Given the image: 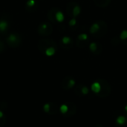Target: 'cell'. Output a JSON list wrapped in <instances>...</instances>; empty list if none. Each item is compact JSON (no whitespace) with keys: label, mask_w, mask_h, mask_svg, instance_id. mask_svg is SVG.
Here are the masks:
<instances>
[{"label":"cell","mask_w":127,"mask_h":127,"mask_svg":"<svg viewBox=\"0 0 127 127\" xmlns=\"http://www.w3.org/2000/svg\"><path fill=\"white\" fill-rule=\"evenodd\" d=\"M43 109L45 112H47L49 115H56L57 112V106H56V104L53 103H48L44 105L43 106Z\"/></svg>","instance_id":"cell-7"},{"label":"cell","mask_w":127,"mask_h":127,"mask_svg":"<svg viewBox=\"0 0 127 127\" xmlns=\"http://www.w3.org/2000/svg\"><path fill=\"white\" fill-rule=\"evenodd\" d=\"M125 110H126V112H127V105L125 106Z\"/></svg>","instance_id":"cell-25"},{"label":"cell","mask_w":127,"mask_h":127,"mask_svg":"<svg viewBox=\"0 0 127 127\" xmlns=\"http://www.w3.org/2000/svg\"><path fill=\"white\" fill-rule=\"evenodd\" d=\"M60 42H61V45H63V47L65 48H70L74 45V40L72 39V38H71L68 36H63Z\"/></svg>","instance_id":"cell-8"},{"label":"cell","mask_w":127,"mask_h":127,"mask_svg":"<svg viewBox=\"0 0 127 127\" xmlns=\"http://www.w3.org/2000/svg\"><path fill=\"white\" fill-rule=\"evenodd\" d=\"M89 41L90 39L88 34L86 33H82L77 36L76 40V45L78 48H85L86 45H89L90 43Z\"/></svg>","instance_id":"cell-4"},{"label":"cell","mask_w":127,"mask_h":127,"mask_svg":"<svg viewBox=\"0 0 127 127\" xmlns=\"http://www.w3.org/2000/svg\"><path fill=\"white\" fill-rule=\"evenodd\" d=\"M53 22H63L64 19H65V16H64V14L61 11V10H54L53 12Z\"/></svg>","instance_id":"cell-9"},{"label":"cell","mask_w":127,"mask_h":127,"mask_svg":"<svg viewBox=\"0 0 127 127\" xmlns=\"http://www.w3.org/2000/svg\"><path fill=\"white\" fill-rule=\"evenodd\" d=\"M91 88H92V91L95 94L97 95V94L100 92V91L101 86H100V83H99V81L97 80L96 82H95V83H93L92 84Z\"/></svg>","instance_id":"cell-14"},{"label":"cell","mask_w":127,"mask_h":127,"mask_svg":"<svg viewBox=\"0 0 127 127\" xmlns=\"http://www.w3.org/2000/svg\"><path fill=\"white\" fill-rule=\"evenodd\" d=\"M35 4V1L34 0H28L27 2V5L29 7H33Z\"/></svg>","instance_id":"cell-22"},{"label":"cell","mask_w":127,"mask_h":127,"mask_svg":"<svg viewBox=\"0 0 127 127\" xmlns=\"http://www.w3.org/2000/svg\"><path fill=\"white\" fill-rule=\"evenodd\" d=\"M89 51L95 55H98L100 54H101V52L103 50V45L97 42H92L89 43Z\"/></svg>","instance_id":"cell-5"},{"label":"cell","mask_w":127,"mask_h":127,"mask_svg":"<svg viewBox=\"0 0 127 127\" xmlns=\"http://www.w3.org/2000/svg\"><path fill=\"white\" fill-rule=\"evenodd\" d=\"M68 25L71 28L74 29L76 27L78 26V21L77 18H71V19L69 20L68 22Z\"/></svg>","instance_id":"cell-16"},{"label":"cell","mask_w":127,"mask_h":127,"mask_svg":"<svg viewBox=\"0 0 127 127\" xmlns=\"http://www.w3.org/2000/svg\"><path fill=\"white\" fill-rule=\"evenodd\" d=\"M81 13L80 4L75 1H71L67 5V13L71 18H77Z\"/></svg>","instance_id":"cell-2"},{"label":"cell","mask_w":127,"mask_h":127,"mask_svg":"<svg viewBox=\"0 0 127 127\" xmlns=\"http://www.w3.org/2000/svg\"><path fill=\"white\" fill-rule=\"evenodd\" d=\"M95 127H103V126H101L100 124H97Z\"/></svg>","instance_id":"cell-23"},{"label":"cell","mask_w":127,"mask_h":127,"mask_svg":"<svg viewBox=\"0 0 127 127\" xmlns=\"http://www.w3.org/2000/svg\"><path fill=\"white\" fill-rule=\"evenodd\" d=\"M77 92H79V94H82V95H88L89 92V90L88 89V87L83 86V85H78L76 88H75V93L77 94Z\"/></svg>","instance_id":"cell-12"},{"label":"cell","mask_w":127,"mask_h":127,"mask_svg":"<svg viewBox=\"0 0 127 127\" xmlns=\"http://www.w3.org/2000/svg\"><path fill=\"white\" fill-rule=\"evenodd\" d=\"M98 81L100 83L101 89L100 92L97 95L100 97H107L111 93V86L109 83L106 80H103V79H100L98 80Z\"/></svg>","instance_id":"cell-3"},{"label":"cell","mask_w":127,"mask_h":127,"mask_svg":"<svg viewBox=\"0 0 127 127\" xmlns=\"http://www.w3.org/2000/svg\"><path fill=\"white\" fill-rule=\"evenodd\" d=\"M68 106H67V104L66 103H64V104H63L61 106H60V112L65 115L66 113H67V112H68Z\"/></svg>","instance_id":"cell-19"},{"label":"cell","mask_w":127,"mask_h":127,"mask_svg":"<svg viewBox=\"0 0 127 127\" xmlns=\"http://www.w3.org/2000/svg\"><path fill=\"white\" fill-rule=\"evenodd\" d=\"M120 39L121 41V42L123 44H124L125 45H127V30L124 29L123 30L121 33H120Z\"/></svg>","instance_id":"cell-15"},{"label":"cell","mask_w":127,"mask_h":127,"mask_svg":"<svg viewBox=\"0 0 127 127\" xmlns=\"http://www.w3.org/2000/svg\"><path fill=\"white\" fill-rule=\"evenodd\" d=\"M42 33L43 34H50L52 31V27L48 23H43L40 25Z\"/></svg>","instance_id":"cell-11"},{"label":"cell","mask_w":127,"mask_h":127,"mask_svg":"<svg viewBox=\"0 0 127 127\" xmlns=\"http://www.w3.org/2000/svg\"><path fill=\"white\" fill-rule=\"evenodd\" d=\"M8 27V23L5 20H1L0 21V31L3 32L7 30Z\"/></svg>","instance_id":"cell-18"},{"label":"cell","mask_w":127,"mask_h":127,"mask_svg":"<svg viewBox=\"0 0 127 127\" xmlns=\"http://www.w3.org/2000/svg\"><path fill=\"white\" fill-rule=\"evenodd\" d=\"M94 2L99 7H106L109 5L111 0H94Z\"/></svg>","instance_id":"cell-13"},{"label":"cell","mask_w":127,"mask_h":127,"mask_svg":"<svg viewBox=\"0 0 127 127\" xmlns=\"http://www.w3.org/2000/svg\"><path fill=\"white\" fill-rule=\"evenodd\" d=\"M6 123V117L5 115H3L1 118H0V127H3Z\"/></svg>","instance_id":"cell-20"},{"label":"cell","mask_w":127,"mask_h":127,"mask_svg":"<svg viewBox=\"0 0 127 127\" xmlns=\"http://www.w3.org/2000/svg\"><path fill=\"white\" fill-rule=\"evenodd\" d=\"M108 25L103 20H97L92 24L89 28L90 33L96 38L104 36L107 33Z\"/></svg>","instance_id":"cell-1"},{"label":"cell","mask_w":127,"mask_h":127,"mask_svg":"<svg viewBox=\"0 0 127 127\" xmlns=\"http://www.w3.org/2000/svg\"><path fill=\"white\" fill-rule=\"evenodd\" d=\"M66 104L68 106V109L67 113L65 115V116H66V117H71V116H73L74 115H75V113L77 112V107H76L75 104L73 103H70V102L69 103H67Z\"/></svg>","instance_id":"cell-10"},{"label":"cell","mask_w":127,"mask_h":127,"mask_svg":"<svg viewBox=\"0 0 127 127\" xmlns=\"http://www.w3.org/2000/svg\"><path fill=\"white\" fill-rule=\"evenodd\" d=\"M7 107V104L4 101H2V102L0 103V109L1 110H4Z\"/></svg>","instance_id":"cell-21"},{"label":"cell","mask_w":127,"mask_h":127,"mask_svg":"<svg viewBox=\"0 0 127 127\" xmlns=\"http://www.w3.org/2000/svg\"><path fill=\"white\" fill-rule=\"evenodd\" d=\"M127 118L125 117V116L121 115V116H119V117H118V118H117V119H116V122H117V124H118V125L123 126V125H124V124L127 123Z\"/></svg>","instance_id":"cell-17"},{"label":"cell","mask_w":127,"mask_h":127,"mask_svg":"<svg viewBox=\"0 0 127 127\" xmlns=\"http://www.w3.org/2000/svg\"><path fill=\"white\" fill-rule=\"evenodd\" d=\"M3 115H3V113H2V112H1L0 111V118H1V117H2Z\"/></svg>","instance_id":"cell-24"},{"label":"cell","mask_w":127,"mask_h":127,"mask_svg":"<svg viewBox=\"0 0 127 127\" xmlns=\"http://www.w3.org/2000/svg\"><path fill=\"white\" fill-rule=\"evenodd\" d=\"M75 85V80L71 77H65L62 81V88L64 89H72Z\"/></svg>","instance_id":"cell-6"}]
</instances>
